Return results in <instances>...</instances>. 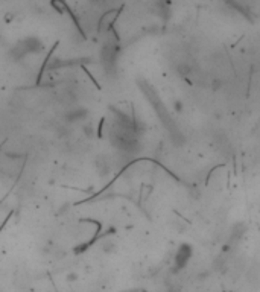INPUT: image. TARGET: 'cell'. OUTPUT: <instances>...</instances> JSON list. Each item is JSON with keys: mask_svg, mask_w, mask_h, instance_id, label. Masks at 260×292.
I'll return each mask as SVG.
<instances>
[{"mask_svg": "<svg viewBox=\"0 0 260 292\" xmlns=\"http://www.w3.org/2000/svg\"><path fill=\"white\" fill-rule=\"evenodd\" d=\"M192 258V246L188 245V244H182L180 246V250L176 251V256H175V262H176V266L178 268H184L186 264H188Z\"/></svg>", "mask_w": 260, "mask_h": 292, "instance_id": "1", "label": "cell"}]
</instances>
